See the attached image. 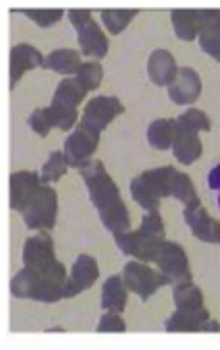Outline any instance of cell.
<instances>
[{"instance_id": "cell-1", "label": "cell", "mask_w": 220, "mask_h": 350, "mask_svg": "<svg viewBox=\"0 0 220 350\" xmlns=\"http://www.w3.org/2000/svg\"><path fill=\"white\" fill-rule=\"evenodd\" d=\"M79 174L103 226L113 234L128 232L131 225L128 209L105 165L99 160H91L79 168Z\"/></svg>"}, {"instance_id": "cell-2", "label": "cell", "mask_w": 220, "mask_h": 350, "mask_svg": "<svg viewBox=\"0 0 220 350\" xmlns=\"http://www.w3.org/2000/svg\"><path fill=\"white\" fill-rule=\"evenodd\" d=\"M67 270L57 273H37L27 267L21 269L10 281V293L16 298L40 302H58L65 298Z\"/></svg>"}, {"instance_id": "cell-3", "label": "cell", "mask_w": 220, "mask_h": 350, "mask_svg": "<svg viewBox=\"0 0 220 350\" xmlns=\"http://www.w3.org/2000/svg\"><path fill=\"white\" fill-rule=\"evenodd\" d=\"M115 236L116 246L126 256L148 262L154 245L165 239V226L159 211H150L143 216L141 225L135 232L118 233Z\"/></svg>"}, {"instance_id": "cell-4", "label": "cell", "mask_w": 220, "mask_h": 350, "mask_svg": "<svg viewBox=\"0 0 220 350\" xmlns=\"http://www.w3.org/2000/svg\"><path fill=\"white\" fill-rule=\"evenodd\" d=\"M177 168L172 165L151 168L141 172L130 183L133 200L147 212L159 211L161 201L171 196L174 177Z\"/></svg>"}, {"instance_id": "cell-5", "label": "cell", "mask_w": 220, "mask_h": 350, "mask_svg": "<svg viewBox=\"0 0 220 350\" xmlns=\"http://www.w3.org/2000/svg\"><path fill=\"white\" fill-rule=\"evenodd\" d=\"M148 262H154L172 286L192 281L189 260L184 247L171 240L164 239L154 245Z\"/></svg>"}, {"instance_id": "cell-6", "label": "cell", "mask_w": 220, "mask_h": 350, "mask_svg": "<svg viewBox=\"0 0 220 350\" xmlns=\"http://www.w3.org/2000/svg\"><path fill=\"white\" fill-rule=\"evenodd\" d=\"M20 213L30 230L53 229L58 213V196L55 189L49 184H41Z\"/></svg>"}, {"instance_id": "cell-7", "label": "cell", "mask_w": 220, "mask_h": 350, "mask_svg": "<svg viewBox=\"0 0 220 350\" xmlns=\"http://www.w3.org/2000/svg\"><path fill=\"white\" fill-rule=\"evenodd\" d=\"M68 18L77 29L78 42L86 57L103 58L109 51V40L92 17L91 10H70Z\"/></svg>"}, {"instance_id": "cell-8", "label": "cell", "mask_w": 220, "mask_h": 350, "mask_svg": "<svg viewBox=\"0 0 220 350\" xmlns=\"http://www.w3.org/2000/svg\"><path fill=\"white\" fill-rule=\"evenodd\" d=\"M25 267L37 273H57L65 270V266L57 260L51 236L40 230L38 234L29 237L23 246Z\"/></svg>"}, {"instance_id": "cell-9", "label": "cell", "mask_w": 220, "mask_h": 350, "mask_svg": "<svg viewBox=\"0 0 220 350\" xmlns=\"http://www.w3.org/2000/svg\"><path fill=\"white\" fill-rule=\"evenodd\" d=\"M123 280L127 288L140 297L144 302L161 287L169 284L167 277L160 270H154L144 265V261L137 260H131L124 266Z\"/></svg>"}, {"instance_id": "cell-10", "label": "cell", "mask_w": 220, "mask_h": 350, "mask_svg": "<svg viewBox=\"0 0 220 350\" xmlns=\"http://www.w3.org/2000/svg\"><path fill=\"white\" fill-rule=\"evenodd\" d=\"M100 133L95 130L78 124L72 133L64 142V156L70 167L81 168L91 161V157L96 152Z\"/></svg>"}, {"instance_id": "cell-11", "label": "cell", "mask_w": 220, "mask_h": 350, "mask_svg": "<svg viewBox=\"0 0 220 350\" xmlns=\"http://www.w3.org/2000/svg\"><path fill=\"white\" fill-rule=\"evenodd\" d=\"M123 112L124 106L116 96L99 95L85 105L81 124L102 133Z\"/></svg>"}, {"instance_id": "cell-12", "label": "cell", "mask_w": 220, "mask_h": 350, "mask_svg": "<svg viewBox=\"0 0 220 350\" xmlns=\"http://www.w3.org/2000/svg\"><path fill=\"white\" fill-rule=\"evenodd\" d=\"M184 219L196 239L205 243L220 245V221L212 217L201 204L185 208Z\"/></svg>"}, {"instance_id": "cell-13", "label": "cell", "mask_w": 220, "mask_h": 350, "mask_svg": "<svg viewBox=\"0 0 220 350\" xmlns=\"http://www.w3.org/2000/svg\"><path fill=\"white\" fill-rule=\"evenodd\" d=\"M99 278L96 260L90 254H79L72 265L71 274L65 288V298H72L82 291L91 288Z\"/></svg>"}, {"instance_id": "cell-14", "label": "cell", "mask_w": 220, "mask_h": 350, "mask_svg": "<svg viewBox=\"0 0 220 350\" xmlns=\"http://www.w3.org/2000/svg\"><path fill=\"white\" fill-rule=\"evenodd\" d=\"M202 81L191 67H181L177 78L168 86V95L177 105H192L201 96Z\"/></svg>"}, {"instance_id": "cell-15", "label": "cell", "mask_w": 220, "mask_h": 350, "mask_svg": "<svg viewBox=\"0 0 220 350\" xmlns=\"http://www.w3.org/2000/svg\"><path fill=\"white\" fill-rule=\"evenodd\" d=\"M41 185L37 171H16L10 174V209L21 212Z\"/></svg>"}, {"instance_id": "cell-16", "label": "cell", "mask_w": 220, "mask_h": 350, "mask_svg": "<svg viewBox=\"0 0 220 350\" xmlns=\"http://www.w3.org/2000/svg\"><path fill=\"white\" fill-rule=\"evenodd\" d=\"M44 59L42 54L30 44L20 42L13 46L10 50V90L26 71L44 65Z\"/></svg>"}, {"instance_id": "cell-17", "label": "cell", "mask_w": 220, "mask_h": 350, "mask_svg": "<svg viewBox=\"0 0 220 350\" xmlns=\"http://www.w3.org/2000/svg\"><path fill=\"white\" fill-rule=\"evenodd\" d=\"M178 70L177 61L168 50H154L148 57V77L157 86H169L177 78Z\"/></svg>"}, {"instance_id": "cell-18", "label": "cell", "mask_w": 220, "mask_h": 350, "mask_svg": "<svg viewBox=\"0 0 220 350\" xmlns=\"http://www.w3.org/2000/svg\"><path fill=\"white\" fill-rule=\"evenodd\" d=\"M171 147L175 159L184 165H191L202 156V142L197 133H192V131L175 129V136Z\"/></svg>"}, {"instance_id": "cell-19", "label": "cell", "mask_w": 220, "mask_h": 350, "mask_svg": "<svg viewBox=\"0 0 220 350\" xmlns=\"http://www.w3.org/2000/svg\"><path fill=\"white\" fill-rule=\"evenodd\" d=\"M127 290L122 275L109 277L102 286V308L122 314L127 305Z\"/></svg>"}, {"instance_id": "cell-20", "label": "cell", "mask_w": 220, "mask_h": 350, "mask_svg": "<svg viewBox=\"0 0 220 350\" xmlns=\"http://www.w3.org/2000/svg\"><path fill=\"white\" fill-rule=\"evenodd\" d=\"M174 302L177 305V310L185 312H202L205 311L204 294L200 287H196L192 281L181 282L174 286L172 290Z\"/></svg>"}, {"instance_id": "cell-21", "label": "cell", "mask_w": 220, "mask_h": 350, "mask_svg": "<svg viewBox=\"0 0 220 350\" xmlns=\"http://www.w3.org/2000/svg\"><path fill=\"white\" fill-rule=\"evenodd\" d=\"M81 65V54L72 49L54 50L44 59V68L55 71L61 75H77Z\"/></svg>"}, {"instance_id": "cell-22", "label": "cell", "mask_w": 220, "mask_h": 350, "mask_svg": "<svg viewBox=\"0 0 220 350\" xmlns=\"http://www.w3.org/2000/svg\"><path fill=\"white\" fill-rule=\"evenodd\" d=\"M210 319V314L208 310L202 312H185L175 311L165 321L167 332H201L204 323Z\"/></svg>"}, {"instance_id": "cell-23", "label": "cell", "mask_w": 220, "mask_h": 350, "mask_svg": "<svg viewBox=\"0 0 220 350\" xmlns=\"http://www.w3.org/2000/svg\"><path fill=\"white\" fill-rule=\"evenodd\" d=\"M87 92L90 91H87L86 88L78 81L77 77L65 78L58 83L57 90L53 95L51 103L77 109V106L85 99Z\"/></svg>"}, {"instance_id": "cell-24", "label": "cell", "mask_w": 220, "mask_h": 350, "mask_svg": "<svg viewBox=\"0 0 220 350\" xmlns=\"http://www.w3.org/2000/svg\"><path fill=\"white\" fill-rule=\"evenodd\" d=\"M175 136L174 119H157L150 123L147 139L151 147L157 150H168Z\"/></svg>"}, {"instance_id": "cell-25", "label": "cell", "mask_w": 220, "mask_h": 350, "mask_svg": "<svg viewBox=\"0 0 220 350\" xmlns=\"http://www.w3.org/2000/svg\"><path fill=\"white\" fill-rule=\"evenodd\" d=\"M171 21L178 38L184 41H193L197 37L196 10H172Z\"/></svg>"}, {"instance_id": "cell-26", "label": "cell", "mask_w": 220, "mask_h": 350, "mask_svg": "<svg viewBox=\"0 0 220 350\" xmlns=\"http://www.w3.org/2000/svg\"><path fill=\"white\" fill-rule=\"evenodd\" d=\"M171 196H174L175 200L182 202L185 205V208L193 206L196 204H201V200L196 193V189L193 187L191 177L188 174L181 172V171H177V174H175Z\"/></svg>"}, {"instance_id": "cell-27", "label": "cell", "mask_w": 220, "mask_h": 350, "mask_svg": "<svg viewBox=\"0 0 220 350\" xmlns=\"http://www.w3.org/2000/svg\"><path fill=\"white\" fill-rule=\"evenodd\" d=\"M68 161L65 159L64 152L57 150L53 151L49 156V160L41 168L40 174V181L41 184H50V183H58L62 175L67 174L68 171Z\"/></svg>"}, {"instance_id": "cell-28", "label": "cell", "mask_w": 220, "mask_h": 350, "mask_svg": "<svg viewBox=\"0 0 220 350\" xmlns=\"http://www.w3.org/2000/svg\"><path fill=\"white\" fill-rule=\"evenodd\" d=\"M175 120V129L192 131V133H200V131L210 130V120L205 112L196 107L188 109L187 112L180 115Z\"/></svg>"}, {"instance_id": "cell-29", "label": "cell", "mask_w": 220, "mask_h": 350, "mask_svg": "<svg viewBox=\"0 0 220 350\" xmlns=\"http://www.w3.org/2000/svg\"><path fill=\"white\" fill-rule=\"evenodd\" d=\"M139 10H102L100 18L105 27L110 34L122 33L135 16H137Z\"/></svg>"}, {"instance_id": "cell-30", "label": "cell", "mask_w": 220, "mask_h": 350, "mask_svg": "<svg viewBox=\"0 0 220 350\" xmlns=\"http://www.w3.org/2000/svg\"><path fill=\"white\" fill-rule=\"evenodd\" d=\"M77 78L87 91L98 90L103 79L102 65L98 61L82 62V65L77 72Z\"/></svg>"}, {"instance_id": "cell-31", "label": "cell", "mask_w": 220, "mask_h": 350, "mask_svg": "<svg viewBox=\"0 0 220 350\" xmlns=\"http://www.w3.org/2000/svg\"><path fill=\"white\" fill-rule=\"evenodd\" d=\"M50 118L53 120L54 127H58L62 131H68L74 127L77 119H78V111L74 107L61 106L57 103H51L47 106Z\"/></svg>"}, {"instance_id": "cell-32", "label": "cell", "mask_w": 220, "mask_h": 350, "mask_svg": "<svg viewBox=\"0 0 220 350\" xmlns=\"http://www.w3.org/2000/svg\"><path fill=\"white\" fill-rule=\"evenodd\" d=\"M197 37L220 34V10H196Z\"/></svg>"}, {"instance_id": "cell-33", "label": "cell", "mask_w": 220, "mask_h": 350, "mask_svg": "<svg viewBox=\"0 0 220 350\" xmlns=\"http://www.w3.org/2000/svg\"><path fill=\"white\" fill-rule=\"evenodd\" d=\"M27 123L36 131V133L40 135L41 137H47L49 133H50V130L54 127L47 107L36 109V111L31 113V116L29 118Z\"/></svg>"}, {"instance_id": "cell-34", "label": "cell", "mask_w": 220, "mask_h": 350, "mask_svg": "<svg viewBox=\"0 0 220 350\" xmlns=\"http://www.w3.org/2000/svg\"><path fill=\"white\" fill-rule=\"evenodd\" d=\"M25 13L29 18H31L36 25L40 27H50L59 21L64 16V10L54 9V10H38V9H26L20 10Z\"/></svg>"}, {"instance_id": "cell-35", "label": "cell", "mask_w": 220, "mask_h": 350, "mask_svg": "<svg viewBox=\"0 0 220 350\" xmlns=\"http://www.w3.org/2000/svg\"><path fill=\"white\" fill-rule=\"evenodd\" d=\"M127 326L126 322L119 317V314L116 312H110L107 311V314L102 315L96 332L103 334V332H126Z\"/></svg>"}, {"instance_id": "cell-36", "label": "cell", "mask_w": 220, "mask_h": 350, "mask_svg": "<svg viewBox=\"0 0 220 350\" xmlns=\"http://www.w3.org/2000/svg\"><path fill=\"white\" fill-rule=\"evenodd\" d=\"M200 46L202 51L213 57L216 61L220 62V34L216 36H201L197 37Z\"/></svg>"}, {"instance_id": "cell-37", "label": "cell", "mask_w": 220, "mask_h": 350, "mask_svg": "<svg viewBox=\"0 0 220 350\" xmlns=\"http://www.w3.org/2000/svg\"><path fill=\"white\" fill-rule=\"evenodd\" d=\"M208 184L210 189L220 191V165H216L208 177Z\"/></svg>"}, {"instance_id": "cell-38", "label": "cell", "mask_w": 220, "mask_h": 350, "mask_svg": "<svg viewBox=\"0 0 220 350\" xmlns=\"http://www.w3.org/2000/svg\"><path fill=\"white\" fill-rule=\"evenodd\" d=\"M201 332H220V323H219L217 321L208 319V321L204 323Z\"/></svg>"}, {"instance_id": "cell-39", "label": "cell", "mask_w": 220, "mask_h": 350, "mask_svg": "<svg viewBox=\"0 0 220 350\" xmlns=\"http://www.w3.org/2000/svg\"><path fill=\"white\" fill-rule=\"evenodd\" d=\"M46 332H64L62 327H51V329H47Z\"/></svg>"}, {"instance_id": "cell-40", "label": "cell", "mask_w": 220, "mask_h": 350, "mask_svg": "<svg viewBox=\"0 0 220 350\" xmlns=\"http://www.w3.org/2000/svg\"><path fill=\"white\" fill-rule=\"evenodd\" d=\"M217 202H219V208H220V193H219V200H217Z\"/></svg>"}]
</instances>
